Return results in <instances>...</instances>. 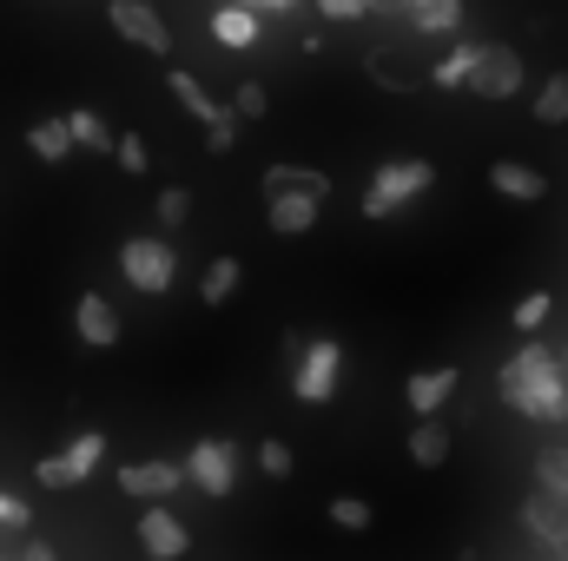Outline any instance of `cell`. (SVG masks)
<instances>
[{"instance_id":"cell-1","label":"cell","mask_w":568,"mask_h":561,"mask_svg":"<svg viewBox=\"0 0 568 561\" xmlns=\"http://www.w3.org/2000/svg\"><path fill=\"white\" fill-rule=\"evenodd\" d=\"M496 390L516 417L529 422H568V377L562 364L549 357V344H523L503 370H496Z\"/></svg>"},{"instance_id":"cell-2","label":"cell","mask_w":568,"mask_h":561,"mask_svg":"<svg viewBox=\"0 0 568 561\" xmlns=\"http://www.w3.org/2000/svg\"><path fill=\"white\" fill-rule=\"evenodd\" d=\"M436 185V165L429 159H390L371 172V192H364V218H390L397 205H410L417 192Z\"/></svg>"},{"instance_id":"cell-3","label":"cell","mask_w":568,"mask_h":561,"mask_svg":"<svg viewBox=\"0 0 568 561\" xmlns=\"http://www.w3.org/2000/svg\"><path fill=\"white\" fill-rule=\"evenodd\" d=\"M337 377H344V350H337V337H311V344L297 350L291 397H297V404H331V397H337Z\"/></svg>"},{"instance_id":"cell-4","label":"cell","mask_w":568,"mask_h":561,"mask_svg":"<svg viewBox=\"0 0 568 561\" xmlns=\"http://www.w3.org/2000/svg\"><path fill=\"white\" fill-rule=\"evenodd\" d=\"M179 469H185V482H192L199 496H212V502H225V496L239 489V449L219 442V436H199Z\"/></svg>"},{"instance_id":"cell-5","label":"cell","mask_w":568,"mask_h":561,"mask_svg":"<svg viewBox=\"0 0 568 561\" xmlns=\"http://www.w3.org/2000/svg\"><path fill=\"white\" fill-rule=\"evenodd\" d=\"M120 272H126L133 290L159 297V290H172V278H179V252L165 238H126L120 245Z\"/></svg>"},{"instance_id":"cell-6","label":"cell","mask_w":568,"mask_h":561,"mask_svg":"<svg viewBox=\"0 0 568 561\" xmlns=\"http://www.w3.org/2000/svg\"><path fill=\"white\" fill-rule=\"evenodd\" d=\"M463 93H476V100H516L523 93V53L516 47H483L476 67H469V80H463Z\"/></svg>"},{"instance_id":"cell-7","label":"cell","mask_w":568,"mask_h":561,"mask_svg":"<svg viewBox=\"0 0 568 561\" xmlns=\"http://www.w3.org/2000/svg\"><path fill=\"white\" fill-rule=\"evenodd\" d=\"M106 20H113V33L126 40V47H140V53H172V33H165V20H159V7L152 0H106Z\"/></svg>"},{"instance_id":"cell-8","label":"cell","mask_w":568,"mask_h":561,"mask_svg":"<svg viewBox=\"0 0 568 561\" xmlns=\"http://www.w3.org/2000/svg\"><path fill=\"white\" fill-rule=\"evenodd\" d=\"M73 337H80V344H93V350H113V344L126 337V324H120L113 297H100V290H80V297H73Z\"/></svg>"},{"instance_id":"cell-9","label":"cell","mask_w":568,"mask_h":561,"mask_svg":"<svg viewBox=\"0 0 568 561\" xmlns=\"http://www.w3.org/2000/svg\"><path fill=\"white\" fill-rule=\"evenodd\" d=\"M140 549L152 561H179L185 549H192V529H185V516L179 509H165V502H152L140 516Z\"/></svg>"},{"instance_id":"cell-10","label":"cell","mask_w":568,"mask_h":561,"mask_svg":"<svg viewBox=\"0 0 568 561\" xmlns=\"http://www.w3.org/2000/svg\"><path fill=\"white\" fill-rule=\"evenodd\" d=\"M489 192H503L509 205H536V198H549V178L536 165H523V159H496L489 165Z\"/></svg>"},{"instance_id":"cell-11","label":"cell","mask_w":568,"mask_h":561,"mask_svg":"<svg viewBox=\"0 0 568 561\" xmlns=\"http://www.w3.org/2000/svg\"><path fill=\"white\" fill-rule=\"evenodd\" d=\"M179 482H185L179 462H126V469H120V489L140 496V502H165V496H179Z\"/></svg>"},{"instance_id":"cell-12","label":"cell","mask_w":568,"mask_h":561,"mask_svg":"<svg viewBox=\"0 0 568 561\" xmlns=\"http://www.w3.org/2000/svg\"><path fill=\"white\" fill-rule=\"evenodd\" d=\"M324 192H331V178L317 165H272L265 172V198H311V205H324Z\"/></svg>"},{"instance_id":"cell-13","label":"cell","mask_w":568,"mask_h":561,"mask_svg":"<svg viewBox=\"0 0 568 561\" xmlns=\"http://www.w3.org/2000/svg\"><path fill=\"white\" fill-rule=\"evenodd\" d=\"M523 529L542 542V549H556V555H568V516H562V502H549L542 489L523 502Z\"/></svg>"},{"instance_id":"cell-14","label":"cell","mask_w":568,"mask_h":561,"mask_svg":"<svg viewBox=\"0 0 568 561\" xmlns=\"http://www.w3.org/2000/svg\"><path fill=\"white\" fill-rule=\"evenodd\" d=\"M404 397H410L417 417H443V404L456 397V370H449V364H429V370H417V377L404 384Z\"/></svg>"},{"instance_id":"cell-15","label":"cell","mask_w":568,"mask_h":561,"mask_svg":"<svg viewBox=\"0 0 568 561\" xmlns=\"http://www.w3.org/2000/svg\"><path fill=\"white\" fill-rule=\"evenodd\" d=\"M165 86H172V100H179V106H185V113H192L199 126H212V120H225V106H219V100L205 93V80H199V73H185V67H172V73H165Z\"/></svg>"},{"instance_id":"cell-16","label":"cell","mask_w":568,"mask_h":561,"mask_svg":"<svg viewBox=\"0 0 568 561\" xmlns=\"http://www.w3.org/2000/svg\"><path fill=\"white\" fill-rule=\"evenodd\" d=\"M100 462H106V436H100V429H80V436H73L67 449H60V469H67V489H73V482H87V476H93Z\"/></svg>"},{"instance_id":"cell-17","label":"cell","mask_w":568,"mask_h":561,"mask_svg":"<svg viewBox=\"0 0 568 561\" xmlns=\"http://www.w3.org/2000/svg\"><path fill=\"white\" fill-rule=\"evenodd\" d=\"M410 462L417 469H443L449 462V429H443V417H417V429H410Z\"/></svg>"},{"instance_id":"cell-18","label":"cell","mask_w":568,"mask_h":561,"mask_svg":"<svg viewBox=\"0 0 568 561\" xmlns=\"http://www.w3.org/2000/svg\"><path fill=\"white\" fill-rule=\"evenodd\" d=\"M265 225H272L278 238H304V232L317 225V205H311V198H265Z\"/></svg>"},{"instance_id":"cell-19","label":"cell","mask_w":568,"mask_h":561,"mask_svg":"<svg viewBox=\"0 0 568 561\" xmlns=\"http://www.w3.org/2000/svg\"><path fill=\"white\" fill-rule=\"evenodd\" d=\"M212 40H219V47H239V53L258 47V13H245V7H219V13H212Z\"/></svg>"},{"instance_id":"cell-20","label":"cell","mask_w":568,"mask_h":561,"mask_svg":"<svg viewBox=\"0 0 568 561\" xmlns=\"http://www.w3.org/2000/svg\"><path fill=\"white\" fill-rule=\"evenodd\" d=\"M410 27L456 40V33H463V0H424V7H410Z\"/></svg>"},{"instance_id":"cell-21","label":"cell","mask_w":568,"mask_h":561,"mask_svg":"<svg viewBox=\"0 0 568 561\" xmlns=\"http://www.w3.org/2000/svg\"><path fill=\"white\" fill-rule=\"evenodd\" d=\"M60 120H67V140L80 145V152H113V133H106V120H100V113H87V106H80V113H60Z\"/></svg>"},{"instance_id":"cell-22","label":"cell","mask_w":568,"mask_h":561,"mask_svg":"<svg viewBox=\"0 0 568 561\" xmlns=\"http://www.w3.org/2000/svg\"><path fill=\"white\" fill-rule=\"evenodd\" d=\"M239 278H245V272H239V258H212V265H205V278H199V297L219 310V304H232Z\"/></svg>"},{"instance_id":"cell-23","label":"cell","mask_w":568,"mask_h":561,"mask_svg":"<svg viewBox=\"0 0 568 561\" xmlns=\"http://www.w3.org/2000/svg\"><path fill=\"white\" fill-rule=\"evenodd\" d=\"M27 145H33V159H47V165H60L73 140H67V120H40V126H27Z\"/></svg>"},{"instance_id":"cell-24","label":"cell","mask_w":568,"mask_h":561,"mask_svg":"<svg viewBox=\"0 0 568 561\" xmlns=\"http://www.w3.org/2000/svg\"><path fill=\"white\" fill-rule=\"evenodd\" d=\"M536 482H542L549 502L568 509V449H542V456H536Z\"/></svg>"},{"instance_id":"cell-25","label":"cell","mask_w":568,"mask_h":561,"mask_svg":"<svg viewBox=\"0 0 568 561\" xmlns=\"http://www.w3.org/2000/svg\"><path fill=\"white\" fill-rule=\"evenodd\" d=\"M476 53H483V40H456V47H449V60H436V86H456V93H463V80H469Z\"/></svg>"},{"instance_id":"cell-26","label":"cell","mask_w":568,"mask_h":561,"mask_svg":"<svg viewBox=\"0 0 568 561\" xmlns=\"http://www.w3.org/2000/svg\"><path fill=\"white\" fill-rule=\"evenodd\" d=\"M225 113H232V120H265V113H272V93H265V80H239Z\"/></svg>"},{"instance_id":"cell-27","label":"cell","mask_w":568,"mask_h":561,"mask_svg":"<svg viewBox=\"0 0 568 561\" xmlns=\"http://www.w3.org/2000/svg\"><path fill=\"white\" fill-rule=\"evenodd\" d=\"M529 113H536L542 126H562V120H568V73H549V86L536 93V106H529Z\"/></svg>"},{"instance_id":"cell-28","label":"cell","mask_w":568,"mask_h":561,"mask_svg":"<svg viewBox=\"0 0 568 561\" xmlns=\"http://www.w3.org/2000/svg\"><path fill=\"white\" fill-rule=\"evenodd\" d=\"M324 516H331L337 529H351V536H364V529H371V502H364V496H331V509H324Z\"/></svg>"},{"instance_id":"cell-29","label":"cell","mask_w":568,"mask_h":561,"mask_svg":"<svg viewBox=\"0 0 568 561\" xmlns=\"http://www.w3.org/2000/svg\"><path fill=\"white\" fill-rule=\"evenodd\" d=\"M549 304H556L549 290H529V297L516 304V330H542V324H549Z\"/></svg>"},{"instance_id":"cell-30","label":"cell","mask_w":568,"mask_h":561,"mask_svg":"<svg viewBox=\"0 0 568 561\" xmlns=\"http://www.w3.org/2000/svg\"><path fill=\"white\" fill-rule=\"evenodd\" d=\"M113 159H120L126 172H145V165H152V152H145L140 133H113Z\"/></svg>"},{"instance_id":"cell-31","label":"cell","mask_w":568,"mask_h":561,"mask_svg":"<svg viewBox=\"0 0 568 561\" xmlns=\"http://www.w3.org/2000/svg\"><path fill=\"white\" fill-rule=\"evenodd\" d=\"M185 212H192V192L185 185H165L159 192V225H185Z\"/></svg>"},{"instance_id":"cell-32","label":"cell","mask_w":568,"mask_h":561,"mask_svg":"<svg viewBox=\"0 0 568 561\" xmlns=\"http://www.w3.org/2000/svg\"><path fill=\"white\" fill-rule=\"evenodd\" d=\"M232 145H239V120L225 113V120H212V126H205V152L219 159V152H232Z\"/></svg>"},{"instance_id":"cell-33","label":"cell","mask_w":568,"mask_h":561,"mask_svg":"<svg viewBox=\"0 0 568 561\" xmlns=\"http://www.w3.org/2000/svg\"><path fill=\"white\" fill-rule=\"evenodd\" d=\"M258 469L265 476H291V449L284 442H258Z\"/></svg>"},{"instance_id":"cell-34","label":"cell","mask_w":568,"mask_h":561,"mask_svg":"<svg viewBox=\"0 0 568 561\" xmlns=\"http://www.w3.org/2000/svg\"><path fill=\"white\" fill-rule=\"evenodd\" d=\"M27 522H33V509H27L20 496H7V489H0V529H27Z\"/></svg>"},{"instance_id":"cell-35","label":"cell","mask_w":568,"mask_h":561,"mask_svg":"<svg viewBox=\"0 0 568 561\" xmlns=\"http://www.w3.org/2000/svg\"><path fill=\"white\" fill-rule=\"evenodd\" d=\"M317 13H331V20H364L371 7H364V0H317Z\"/></svg>"},{"instance_id":"cell-36","label":"cell","mask_w":568,"mask_h":561,"mask_svg":"<svg viewBox=\"0 0 568 561\" xmlns=\"http://www.w3.org/2000/svg\"><path fill=\"white\" fill-rule=\"evenodd\" d=\"M13 561H53V542H40V536H33V542H20V555Z\"/></svg>"},{"instance_id":"cell-37","label":"cell","mask_w":568,"mask_h":561,"mask_svg":"<svg viewBox=\"0 0 568 561\" xmlns=\"http://www.w3.org/2000/svg\"><path fill=\"white\" fill-rule=\"evenodd\" d=\"M225 7H245V13H258V7H272V13H291L297 0H225Z\"/></svg>"},{"instance_id":"cell-38","label":"cell","mask_w":568,"mask_h":561,"mask_svg":"<svg viewBox=\"0 0 568 561\" xmlns=\"http://www.w3.org/2000/svg\"><path fill=\"white\" fill-rule=\"evenodd\" d=\"M397 7H404V13H410V7H424V0H397Z\"/></svg>"},{"instance_id":"cell-39","label":"cell","mask_w":568,"mask_h":561,"mask_svg":"<svg viewBox=\"0 0 568 561\" xmlns=\"http://www.w3.org/2000/svg\"><path fill=\"white\" fill-rule=\"evenodd\" d=\"M556 364H562V377H568V350H562V357H556Z\"/></svg>"},{"instance_id":"cell-40","label":"cell","mask_w":568,"mask_h":561,"mask_svg":"<svg viewBox=\"0 0 568 561\" xmlns=\"http://www.w3.org/2000/svg\"><path fill=\"white\" fill-rule=\"evenodd\" d=\"M0 561H7V555H0Z\"/></svg>"}]
</instances>
